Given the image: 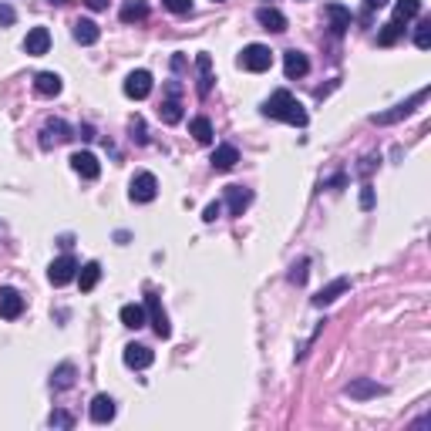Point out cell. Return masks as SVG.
I'll return each instance as SVG.
<instances>
[{
    "mask_svg": "<svg viewBox=\"0 0 431 431\" xmlns=\"http://www.w3.org/2000/svg\"><path fill=\"white\" fill-rule=\"evenodd\" d=\"M263 115L266 118H276V121H287V125H297V128L307 125V111H303V105L290 95L287 88H280V91L270 95V101L263 105Z\"/></svg>",
    "mask_w": 431,
    "mask_h": 431,
    "instance_id": "1",
    "label": "cell"
},
{
    "mask_svg": "<svg viewBox=\"0 0 431 431\" xmlns=\"http://www.w3.org/2000/svg\"><path fill=\"white\" fill-rule=\"evenodd\" d=\"M240 64L246 68V71H253V74L270 71V68H273V51L266 48V44H250V48H243Z\"/></svg>",
    "mask_w": 431,
    "mask_h": 431,
    "instance_id": "2",
    "label": "cell"
},
{
    "mask_svg": "<svg viewBox=\"0 0 431 431\" xmlns=\"http://www.w3.org/2000/svg\"><path fill=\"white\" fill-rule=\"evenodd\" d=\"M428 98V88H421L415 98H407V101H401V105H395L391 111H381V115H371V121L374 125H395V121H401V118H407L411 111H415V105H421Z\"/></svg>",
    "mask_w": 431,
    "mask_h": 431,
    "instance_id": "3",
    "label": "cell"
},
{
    "mask_svg": "<svg viewBox=\"0 0 431 431\" xmlns=\"http://www.w3.org/2000/svg\"><path fill=\"white\" fill-rule=\"evenodd\" d=\"M128 196H132V203H152L158 196V179L152 172H138L128 186Z\"/></svg>",
    "mask_w": 431,
    "mask_h": 431,
    "instance_id": "4",
    "label": "cell"
},
{
    "mask_svg": "<svg viewBox=\"0 0 431 431\" xmlns=\"http://www.w3.org/2000/svg\"><path fill=\"white\" fill-rule=\"evenodd\" d=\"M145 317H152V327H156V334L166 340V337H172V323H168V313L162 310V303H158L156 293H148L145 297Z\"/></svg>",
    "mask_w": 431,
    "mask_h": 431,
    "instance_id": "5",
    "label": "cell"
},
{
    "mask_svg": "<svg viewBox=\"0 0 431 431\" xmlns=\"http://www.w3.org/2000/svg\"><path fill=\"white\" fill-rule=\"evenodd\" d=\"M344 395H348L350 401H367V397L387 395V387L377 384V381H371V377H358V381H350L348 387H344Z\"/></svg>",
    "mask_w": 431,
    "mask_h": 431,
    "instance_id": "6",
    "label": "cell"
},
{
    "mask_svg": "<svg viewBox=\"0 0 431 431\" xmlns=\"http://www.w3.org/2000/svg\"><path fill=\"white\" fill-rule=\"evenodd\" d=\"M74 276H78V260L74 256H61V260H54L48 270V280L54 283V287H64V283H71Z\"/></svg>",
    "mask_w": 431,
    "mask_h": 431,
    "instance_id": "7",
    "label": "cell"
},
{
    "mask_svg": "<svg viewBox=\"0 0 431 431\" xmlns=\"http://www.w3.org/2000/svg\"><path fill=\"white\" fill-rule=\"evenodd\" d=\"M24 313V297L14 287H0V317L4 320H17Z\"/></svg>",
    "mask_w": 431,
    "mask_h": 431,
    "instance_id": "8",
    "label": "cell"
},
{
    "mask_svg": "<svg viewBox=\"0 0 431 431\" xmlns=\"http://www.w3.org/2000/svg\"><path fill=\"white\" fill-rule=\"evenodd\" d=\"M125 95L135 98V101H142V98L152 95V74L145 71H132L128 78H125Z\"/></svg>",
    "mask_w": 431,
    "mask_h": 431,
    "instance_id": "9",
    "label": "cell"
},
{
    "mask_svg": "<svg viewBox=\"0 0 431 431\" xmlns=\"http://www.w3.org/2000/svg\"><path fill=\"white\" fill-rule=\"evenodd\" d=\"M51 48V31L48 27H31L24 37V51L31 54V58H41V54H48Z\"/></svg>",
    "mask_w": 431,
    "mask_h": 431,
    "instance_id": "10",
    "label": "cell"
},
{
    "mask_svg": "<svg viewBox=\"0 0 431 431\" xmlns=\"http://www.w3.org/2000/svg\"><path fill=\"white\" fill-rule=\"evenodd\" d=\"M121 360H125V367H132V371H145V367L156 360V354L145 348V344H128L125 354H121Z\"/></svg>",
    "mask_w": 431,
    "mask_h": 431,
    "instance_id": "11",
    "label": "cell"
},
{
    "mask_svg": "<svg viewBox=\"0 0 431 431\" xmlns=\"http://www.w3.org/2000/svg\"><path fill=\"white\" fill-rule=\"evenodd\" d=\"M71 128L64 125L61 118H54V121H48L44 128H41V148H54V145H61V142H68L71 138Z\"/></svg>",
    "mask_w": 431,
    "mask_h": 431,
    "instance_id": "12",
    "label": "cell"
},
{
    "mask_svg": "<svg viewBox=\"0 0 431 431\" xmlns=\"http://www.w3.org/2000/svg\"><path fill=\"white\" fill-rule=\"evenodd\" d=\"M71 168L81 176V179H98V176H101V162H98L91 152H74V156H71Z\"/></svg>",
    "mask_w": 431,
    "mask_h": 431,
    "instance_id": "13",
    "label": "cell"
},
{
    "mask_svg": "<svg viewBox=\"0 0 431 431\" xmlns=\"http://www.w3.org/2000/svg\"><path fill=\"white\" fill-rule=\"evenodd\" d=\"M61 88H64V84H61V74H54V71H41L34 78V91L41 98H54V95H61Z\"/></svg>",
    "mask_w": 431,
    "mask_h": 431,
    "instance_id": "14",
    "label": "cell"
},
{
    "mask_svg": "<svg viewBox=\"0 0 431 431\" xmlns=\"http://www.w3.org/2000/svg\"><path fill=\"white\" fill-rule=\"evenodd\" d=\"M88 411H91V421H95V425H108V421H115V401H111L108 395H98Z\"/></svg>",
    "mask_w": 431,
    "mask_h": 431,
    "instance_id": "15",
    "label": "cell"
},
{
    "mask_svg": "<svg viewBox=\"0 0 431 431\" xmlns=\"http://www.w3.org/2000/svg\"><path fill=\"white\" fill-rule=\"evenodd\" d=\"M283 71H287V78H303L310 71V61H307L303 51H287L283 54Z\"/></svg>",
    "mask_w": 431,
    "mask_h": 431,
    "instance_id": "16",
    "label": "cell"
},
{
    "mask_svg": "<svg viewBox=\"0 0 431 431\" xmlns=\"http://www.w3.org/2000/svg\"><path fill=\"white\" fill-rule=\"evenodd\" d=\"M327 17H330V31H334V34H348L350 21H354L344 4H327Z\"/></svg>",
    "mask_w": 431,
    "mask_h": 431,
    "instance_id": "17",
    "label": "cell"
},
{
    "mask_svg": "<svg viewBox=\"0 0 431 431\" xmlns=\"http://www.w3.org/2000/svg\"><path fill=\"white\" fill-rule=\"evenodd\" d=\"M209 162H213L216 172H229V168L240 162V152H236V145H219V148L213 152V158H209Z\"/></svg>",
    "mask_w": 431,
    "mask_h": 431,
    "instance_id": "18",
    "label": "cell"
},
{
    "mask_svg": "<svg viewBox=\"0 0 431 431\" xmlns=\"http://www.w3.org/2000/svg\"><path fill=\"white\" fill-rule=\"evenodd\" d=\"M348 290H350V280L348 276H340V280H334L330 287H323L320 293L313 297V307H327V303H334V300L340 297V293H348Z\"/></svg>",
    "mask_w": 431,
    "mask_h": 431,
    "instance_id": "19",
    "label": "cell"
},
{
    "mask_svg": "<svg viewBox=\"0 0 431 431\" xmlns=\"http://www.w3.org/2000/svg\"><path fill=\"white\" fill-rule=\"evenodd\" d=\"M196 68H199V84H196V88H199V95H209V91H213V58H209V54H196Z\"/></svg>",
    "mask_w": 431,
    "mask_h": 431,
    "instance_id": "20",
    "label": "cell"
},
{
    "mask_svg": "<svg viewBox=\"0 0 431 431\" xmlns=\"http://www.w3.org/2000/svg\"><path fill=\"white\" fill-rule=\"evenodd\" d=\"M256 21L266 27V31H273V34H280V31H287V17L276 11V7H260L256 11Z\"/></svg>",
    "mask_w": 431,
    "mask_h": 431,
    "instance_id": "21",
    "label": "cell"
},
{
    "mask_svg": "<svg viewBox=\"0 0 431 431\" xmlns=\"http://www.w3.org/2000/svg\"><path fill=\"white\" fill-rule=\"evenodd\" d=\"M74 280H78V287H81L84 293H88V290H95L98 280H101V263H95V260H91V263L78 266V276H74Z\"/></svg>",
    "mask_w": 431,
    "mask_h": 431,
    "instance_id": "22",
    "label": "cell"
},
{
    "mask_svg": "<svg viewBox=\"0 0 431 431\" xmlns=\"http://www.w3.org/2000/svg\"><path fill=\"white\" fill-rule=\"evenodd\" d=\"M226 203H229V213L233 216H243V209L253 203V196H250V189H243V186H229Z\"/></svg>",
    "mask_w": 431,
    "mask_h": 431,
    "instance_id": "23",
    "label": "cell"
},
{
    "mask_svg": "<svg viewBox=\"0 0 431 431\" xmlns=\"http://www.w3.org/2000/svg\"><path fill=\"white\" fill-rule=\"evenodd\" d=\"M74 41L78 44H95L98 37H101V31H98V24L95 21H74Z\"/></svg>",
    "mask_w": 431,
    "mask_h": 431,
    "instance_id": "24",
    "label": "cell"
},
{
    "mask_svg": "<svg viewBox=\"0 0 431 431\" xmlns=\"http://www.w3.org/2000/svg\"><path fill=\"white\" fill-rule=\"evenodd\" d=\"M118 317H121V323H125L128 330H138V327H145V307H138V303H125Z\"/></svg>",
    "mask_w": 431,
    "mask_h": 431,
    "instance_id": "25",
    "label": "cell"
},
{
    "mask_svg": "<svg viewBox=\"0 0 431 431\" xmlns=\"http://www.w3.org/2000/svg\"><path fill=\"white\" fill-rule=\"evenodd\" d=\"M145 17H148V4L145 0H128L121 7V21L125 24H135V21H145Z\"/></svg>",
    "mask_w": 431,
    "mask_h": 431,
    "instance_id": "26",
    "label": "cell"
},
{
    "mask_svg": "<svg viewBox=\"0 0 431 431\" xmlns=\"http://www.w3.org/2000/svg\"><path fill=\"white\" fill-rule=\"evenodd\" d=\"M158 115H162V121H166V125H179V121H182V101L176 95L166 98V101H162V108H158Z\"/></svg>",
    "mask_w": 431,
    "mask_h": 431,
    "instance_id": "27",
    "label": "cell"
},
{
    "mask_svg": "<svg viewBox=\"0 0 431 431\" xmlns=\"http://www.w3.org/2000/svg\"><path fill=\"white\" fill-rule=\"evenodd\" d=\"M74 364H61L58 371L51 374V387H58V391H68V387H71L74 384Z\"/></svg>",
    "mask_w": 431,
    "mask_h": 431,
    "instance_id": "28",
    "label": "cell"
},
{
    "mask_svg": "<svg viewBox=\"0 0 431 431\" xmlns=\"http://www.w3.org/2000/svg\"><path fill=\"white\" fill-rule=\"evenodd\" d=\"M421 14V0H397L395 4V21L397 24H405L411 17H418Z\"/></svg>",
    "mask_w": 431,
    "mask_h": 431,
    "instance_id": "29",
    "label": "cell"
},
{
    "mask_svg": "<svg viewBox=\"0 0 431 431\" xmlns=\"http://www.w3.org/2000/svg\"><path fill=\"white\" fill-rule=\"evenodd\" d=\"M189 132L196 135V142H203V145H209L213 142V121L209 118H192V125H189Z\"/></svg>",
    "mask_w": 431,
    "mask_h": 431,
    "instance_id": "30",
    "label": "cell"
},
{
    "mask_svg": "<svg viewBox=\"0 0 431 431\" xmlns=\"http://www.w3.org/2000/svg\"><path fill=\"white\" fill-rule=\"evenodd\" d=\"M401 34H405V27L397 24V21H391V24H384V31L377 34V44H384V48H391V44H395V41H397Z\"/></svg>",
    "mask_w": 431,
    "mask_h": 431,
    "instance_id": "31",
    "label": "cell"
},
{
    "mask_svg": "<svg viewBox=\"0 0 431 431\" xmlns=\"http://www.w3.org/2000/svg\"><path fill=\"white\" fill-rule=\"evenodd\" d=\"M415 44H418L421 51L431 48V21H421L418 31H415Z\"/></svg>",
    "mask_w": 431,
    "mask_h": 431,
    "instance_id": "32",
    "label": "cell"
},
{
    "mask_svg": "<svg viewBox=\"0 0 431 431\" xmlns=\"http://www.w3.org/2000/svg\"><path fill=\"white\" fill-rule=\"evenodd\" d=\"M51 428H74V418L68 411H54L51 415Z\"/></svg>",
    "mask_w": 431,
    "mask_h": 431,
    "instance_id": "33",
    "label": "cell"
},
{
    "mask_svg": "<svg viewBox=\"0 0 431 431\" xmlns=\"http://www.w3.org/2000/svg\"><path fill=\"white\" fill-rule=\"evenodd\" d=\"M162 4H166V11H172V14H189L192 11V0H162Z\"/></svg>",
    "mask_w": 431,
    "mask_h": 431,
    "instance_id": "34",
    "label": "cell"
},
{
    "mask_svg": "<svg viewBox=\"0 0 431 431\" xmlns=\"http://www.w3.org/2000/svg\"><path fill=\"white\" fill-rule=\"evenodd\" d=\"M290 283H297V287H303V283H307V260H300V263L293 266V273H290Z\"/></svg>",
    "mask_w": 431,
    "mask_h": 431,
    "instance_id": "35",
    "label": "cell"
},
{
    "mask_svg": "<svg viewBox=\"0 0 431 431\" xmlns=\"http://www.w3.org/2000/svg\"><path fill=\"white\" fill-rule=\"evenodd\" d=\"M17 21V14H14L11 4H0V27H11Z\"/></svg>",
    "mask_w": 431,
    "mask_h": 431,
    "instance_id": "36",
    "label": "cell"
},
{
    "mask_svg": "<svg viewBox=\"0 0 431 431\" xmlns=\"http://www.w3.org/2000/svg\"><path fill=\"white\" fill-rule=\"evenodd\" d=\"M132 138H135L138 145L148 142V135H145V121H142V118H135V121H132Z\"/></svg>",
    "mask_w": 431,
    "mask_h": 431,
    "instance_id": "37",
    "label": "cell"
},
{
    "mask_svg": "<svg viewBox=\"0 0 431 431\" xmlns=\"http://www.w3.org/2000/svg\"><path fill=\"white\" fill-rule=\"evenodd\" d=\"M219 213H223V203H209V206H206V213H203V219H206V223H216Z\"/></svg>",
    "mask_w": 431,
    "mask_h": 431,
    "instance_id": "38",
    "label": "cell"
},
{
    "mask_svg": "<svg viewBox=\"0 0 431 431\" xmlns=\"http://www.w3.org/2000/svg\"><path fill=\"white\" fill-rule=\"evenodd\" d=\"M360 209H374V189H371V186H364V189H360Z\"/></svg>",
    "mask_w": 431,
    "mask_h": 431,
    "instance_id": "39",
    "label": "cell"
},
{
    "mask_svg": "<svg viewBox=\"0 0 431 431\" xmlns=\"http://www.w3.org/2000/svg\"><path fill=\"white\" fill-rule=\"evenodd\" d=\"M374 162H377V158H374V156H367V158H364V162H360V176H371V172H374Z\"/></svg>",
    "mask_w": 431,
    "mask_h": 431,
    "instance_id": "40",
    "label": "cell"
},
{
    "mask_svg": "<svg viewBox=\"0 0 431 431\" xmlns=\"http://www.w3.org/2000/svg\"><path fill=\"white\" fill-rule=\"evenodd\" d=\"M84 4H88L91 11H105V7H108V0H84Z\"/></svg>",
    "mask_w": 431,
    "mask_h": 431,
    "instance_id": "41",
    "label": "cell"
},
{
    "mask_svg": "<svg viewBox=\"0 0 431 431\" xmlns=\"http://www.w3.org/2000/svg\"><path fill=\"white\" fill-rule=\"evenodd\" d=\"M182 68H186V58H182V54H176V58H172V71H182Z\"/></svg>",
    "mask_w": 431,
    "mask_h": 431,
    "instance_id": "42",
    "label": "cell"
},
{
    "mask_svg": "<svg viewBox=\"0 0 431 431\" xmlns=\"http://www.w3.org/2000/svg\"><path fill=\"white\" fill-rule=\"evenodd\" d=\"M364 4H367V11H381L387 0H364Z\"/></svg>",
    "mask_w": 431,
    "mask_h": 431,
    "instance_id": "43",
    "label": "cell"
},
{
    "mask_svg": "<svg viewBox=\"0 0 431 431\" xmlns=\"http://www.w3.org/2000/svg\"><path fill=\"white\" fill-rule=\"evenodd\" d=\"M51 4H58V7H64V4H68V0H51Z\"/></svg>",
    "mask_w": 431,
    "mask_h": 431,
    "instance_id": "44",
    "label": "cell"
}]
</instances>
